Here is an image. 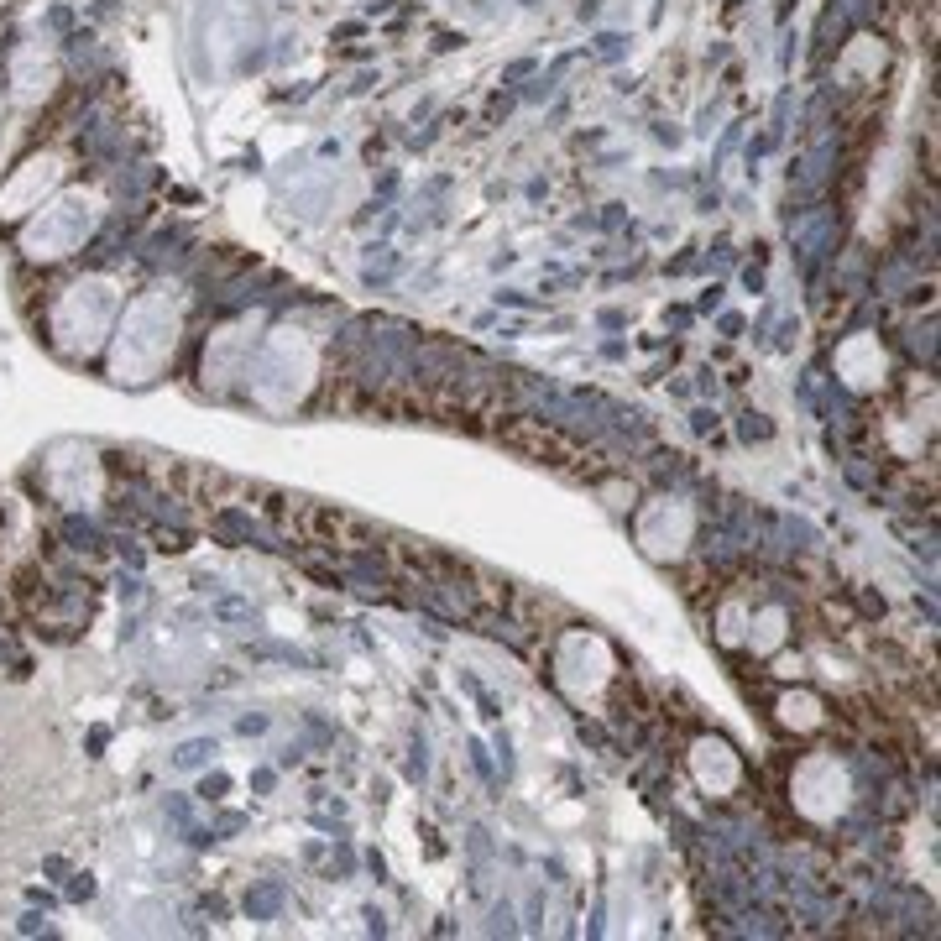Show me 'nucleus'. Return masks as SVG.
Returning <instances> with one entry per match:
<instances>
[{
    "label": "nucleus",
    "instance_id": "obj_1",
    "mask_svg": "<svg viewBox=\"0 0 941 941\" xmlns=\"http://www.w3.org/2000/svg\"><path fill=\"white\" fill-rule=\"evenodd\" d=\"M487 434H492L497 445L529 455V461L560 471V476H570V481H602V476L612 471L602 450H586L581 440H570L565 429L544 424V419H523V413H508V419L487 424Z\"/></svg>",
    "mask_w": 941,
    "mask_h": 941
},
{
    "label": "nucleus",
    "instance_id": "obj_2",
    "mask_svg": "<svg viewBox=\"0 0 941 941\" xmlns=\"http://www.w3.org/2000/svg\"><path fill=\"white\" fill-rule=\"evenodd\" d=\"M298 539L309 544H377V529L366 518L346 513V508H325V502H304V523H298Z\"/></svg>",
    "mask_w": 941,
    "mask_h": 941
},
{
    "label": "nucleus",
    "instance_id": "obj_3",
    "mask_svg": "<svg viewBox=\"0 0 941 941\" xmlns=\"http://www.w3.org/2000/svg\"><path fill=\"white\" fill-rule=\"evenodd\" d=\"M42 596H48V581H42V570L37 565H16L11 570V602L21 612H37L42 607Z\"/></svg>",
    "mask_w": 941,
    "mask_h": 941
},
{
    "label": "nucleus",
    "instance_id": "obj_4",
    "mask_svg": "<svg viewBox=\"0 0 941 941\" xmlns=\"http://www.w3.org/2000/svg\"><path fill=\"white\" fill-rule=\"evenodd\" d=\"M74 100H79L74 89H63V95H58V100H53V105L37 116V131H32V136H53V131H58V121L68 116V105H74Z\"/></svg>",
    "mask_w": 941,
    "mask_h": 941
}]
</instances>
